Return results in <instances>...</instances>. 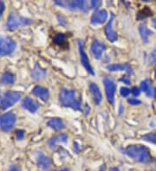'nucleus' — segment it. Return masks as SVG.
I'll use <instances>...</instances> for the list:
<instances>
[{
	"label": "nucleus",
	"instance_id": "nucleus-1",
	"mask_svg": "<svg viewBox=\"0 0 156 171\" xmlns=\"http://www.w3.org/2000/svg\"><path fill=\"white\" fill-rule=\"evenodd\" d=\"M124 153L131 158L135 159L138 163H147L151 161V156L148 149L143 145H128L124 150Z\"/></svg>",
	"mask_w": 156,
	"mask_h": 171
},
{
	"label": "nucleus",
	"instance_id": "nucleus-2",
	"mask_svg": "<svg viewBox=\"0 0 156 171\" xmlns=\"http://www.w3.org/2000/svg\"><path fill=\"white\" fill-rule=\"evenodd\" d=\"M59 99L62 105L66 107H70L74 110H81V103L76 98V92L66 88L61 89Z\"/></svg>",
	"mask_w": 156,
	"mask_h": 171
},
{
	"label": "nucleus",
	"instance_id": "nucleus-3",
	"mask_svg": "<svg viewBox=\"0 0 156 171\" xmlns=\"http://www.w3.org/2000/svg\"><path fill=\"white\" fill-rule=\"evenodd\" d=\"M31 24V20L24 17L22 16L17 15L15 13H11L6 23V27L9 30H14L19 26L26 25Z\"/></svg>",
	"mask_w": 156,
	"mask_h": 171
},
{
	"label": "nucleus",
	"instance_id": "nucleus-4",
	"mask_svg": "<svg viewBox=\"0 0 156 171\" xmlns=\"http://www.w3.org/2000/svg\"><path fill=\"white\" fill-rule=\"evenodd\" d=\"M20 98H21L20 93L13 92V91L7 92L0 101V107L2 109H6V108L10 107V106H13L15 103L18 101Z\"/></svg>",
	"mask_w": 156,
	"mask_h": 171
},
{
	"label": "nucleus",
	"instance_id": "nucleus-5",
	"mask_svg": "<svg viewBox=\"0 0 156 171\" xmlns=\"http://www.w3.org/2000/svg\"><path fill=\"white\" fill-rule=\"evenodd\" d=\"M16 49V43L12 39L0 36V56L11 54Z\"/></svg>",
	"mask_w": 156,
	"mask_h": 171
},
{
	"label": "nucleus",
	"instance_id": "nucleus-6",
	"mask_svg": "<svg viewBox=\"0 0 156 171\" xmlns=\"http://www.w3.org/2000/svg\"><path fill=\"white\" fill-rule=\"evenodd\" d=\"M16 115L12 112H7L0 117V127L4 131H11L16 123Z\"/></svg>",
	"mask_w": 156,
	"mask_h": 171
},
{
	"label": "nucleus",
	"instance_id": "nucleus-7",
	"mask_svg": "<svg viewBox=\"0 0 156 171\" xmlns=\"http://www.w3.org/2000/svg\"><path fill=\"white\" fill-rule=\"evenodd\" d=\"M55 3L60 6L68 8L71 11H77V10L86 11V7H87L86 1H81V0H78V1H59V0H57V1H55Z\"/></svg>",
	"mask_w": 156,
	"mask_h": 171
},
{
	"label": "nucleus",
	"instance_id": "nucleus-8",
	"mask_svg": "<svg viewBox=\"0 0 156 171\" xmlns=\"http://www.w3.org/2000/svg\"><path fill=\"white\" fill-rule=\"evenodd\" d=\"M103 84L108 101L111 103V104H114V102H115V91H116L115 83L110 78L106 77V78L103 79Z\"/></svg>",
	"mask_w": 156,
	"mask_h": 171
},
{
	"label": "nucleus",
	"instance_id": "nucleus-9",
	"mask_svg": "<svg viewBox=\"0 0 156 171\" xmlns=\"http://www.w3.org/2000/svg\"><path fill=\"white\" fill-rule=\"evenodd\" d=\"M78 46H79V52H80V59H81V62L83 64V66L85 68V69L87 70L91 74H95L93 68L91 67L89 58L87 56L86 53L84 51V47H83V43L82 41H78Z\"/></svg>",
	"mask_w": 156,
	"mask_h": 171
},
{
	"label": "nucleus",
	"instance_id": "nucleus-10",
	"mask_svg": "<svg viewBox=\"0 0 156 171\" xmlns=\"http://www.w3.org/2000/svg\"><path fill=\"white\" fill-rule=\"evenodd\" d=\"M36 161L39 167L44 170H49L51 166V161L42 152L36 154Z\"/></svg>",
	"mask_w": 156,
	"mask_h": 171
},
{
	"label": "nucleus",
	"instance_id": "nucleus-11",
	"mask_svg": "<svg viewBox=\"0 0 156 171\" xmlns=\"http://www.w3.org/2000/svg\"><path fill=\"white\" fill-rule=\"evenodd\" d=\"M105 49H106V47L103 43H102L98 40H95L91 45V53H92L93 56L96 60H99L102 56V54H103Z\"/></svg>",
	"mask_w": 156,
	"mask_h": 171
},
{
	"label": "nucleus",
	"instance_id": "nucleus-12",
	"mask_svg": "<svg viewBox=\"0 0 156 171\" xmlns=\"http://www.w3.org/2000/svg\"><path fill=\"white\" fill-rule=\"evenodd\" d=\"M115 19V16L112 15L111 16L110 20L109 21V23L107 24V25L105 26V35L108 38L109 41H110L111 43H115L117 40V34L116 32L113 29V21Z\"/></svg>",
	"mask_w": 156,
	"mask_h": 171
},
{
	"label": "nucleus",
	"instance_id": "nucleus-13",
	"mask_svg": "<svg viewBox=\"0 0 156 171\" xmlns=\"http://www.w3.org/2000/svg\"><path fill=\"white\" fill-rule=\"evenodd\" d=\"M108 12L105 10L96 11V12L92 15L90 19V22L92 24H101L106 22L108 19Z\"/></svg>",
	"mask_w": 156,
	"mask_h": 171
},
{
	"label": "nucleus",
	"instance_id": "nucleus-14",
	"mask_svg": "<svg viewBox=\"0 0 156 171\" xmlns=\"http://www.w3.org/2000/svg\"><path fill=\"white\" fill-rule=\"evenodd\" d=\"M89 90H90L91 95H92V98H93V100L95 102V104L99 106L102 100V96L101 91L98 87V86L96 83L91 82L89 84Z\"/></svg>",
	"mask_w": 156,
	"mask_h": 171
},
{
	"label": "nucleus",
	"instance_id": "nucleus-15",
	"mask_svg": "<svg viewBox=\"0 0 156 171\" xmlns=\"http://www.w3.org/2000/svg\"><path fill=\"white\" fill-rule=\"evenodd\" d=\"M107 69L109 71H126L128 74H133L132 68L130 67L128 63H119V64H112L107 66Z\"/></svg>",
	"mask_w": 156,
	"mask_h": 171
},
{
	"label": "nucleus",
	"instance_id": "nucleus-16",
	"mask_svg": "<svg viewBox=\"0 0 156 171\" xmlns=\"http://www.w3.org/2000/svg\"><path fill=\"white\" fill-rule=\"evenodd\" d=\"M22 106H23V107L24 108V109L28 110L31 112H36L39 107L38 104L35 100H33L32 99L29 98V97H26L25 99L23 100Z\"/></svg>",
	"mask_w": 156,
	"mask_h": 171
},
{
	"label": "nucleus",
	"instance_id": "nucleus-17",
	"mask_svg": "<svg viewBox=\"0 0 156 171\" xmlns=\"http://www.w3.org/2000/svg\"><path fill=\"white\" fill-rule=\"evenodd\" d=\"M32 93L33 94H35L37 97H38V98H40L41 100H43L44 101H46L49 99V97H50L49 90L44 88V87H39V86L35 87L33 88Z\"/></svg>",
	"mask_w": 156,
	"mask_h": 171
},
{
	"label": "nucleus",
	"instance_id": "nucleus-18",
	"mask_svg": "<svg viewBox=\"0 0 156 171\" xmlns=\"http://www.w3.org/2000/svg\"><path fill=\"white\" fill-rule=\"evenodd\" d=\"M67 139H68V136L64 133H62V134L57 135V136H55L52 138H50L48 142V144H49L50 147L54 148L60 143H66Z\"/></svg>",
	"mask_w": 156,
	"mask_h": 171
},
{
	"label": "nucleus",
	"instance_id": "nucleus-19",
	"mask_svg": "<svg viewBox=\"0 0 156 171\" xmlns=\"http://www.w3.org/2000/svg\"><path fill=\"white\" fill-rule=\"evenodd\" d=\"M139 32H140V35L142 38L143 42L145 43H148V41H149L150 36L152 35V31L148 28V26L146 24H141L139 26Z\"/></svg>",
	"mask_w": 156,
	"mask_h": 171
},
{
	"label": "nucleus",
	"instance_id": "nucleus-20",
	"mask_svg": "<svg viewBox=\"0 0 156 171\" xmlns=\"http://www.w3.org/2000/svg\"><path fill=\"white\" fill-rule=\"evenodd\" d=\"M48 126L50 127L52 129L56 130V131H59V130H63L65 127L63 122L62 121V119H57V118H55V119H51L48 121L47 123Z\"/></svg>",
	"mask_w": 156,
	"mask_h": 171
},
{
	"label": "nucleus",
	"instance_id": "nucleus-21",
	"mask_svg": "<svg viewBox=\"0 0 156 171\" xmlns=\"http://www.w3.org/2000/svg\"><path fill=\"white\" fill-rule=\"evenodd\" d=\"M15 81V77L11 73L5 72L1 77V82L3 84H12Z\"/></svg>",
	"mask_w": 156,
	"mask_h": 171
},
{
	"label": "nucleus",
	"instance_id": "nucleus-22",
	"mask_svg": "<svg viewBox=\"0 0 156 171\" xmlns=\"http://www.w3.org/2000/svg\"><path fill=\"white\" fill-rule=\"evenodd\" d=\"M141 89L142 90L143 92H145L148 96L152 95V88L150 87L148 80H145V81H143L141 83Z\"/></svg>",
	"mask_w": 156,
	"mask_h": 171
},
{
	"label": "nucleus",
	"instance_id": "nucleus-23",
	"mask_svg": "<svg viewBox=\"0 0 156 171\" xmlns=\"http://www.w3.org/2000/svg\"><path fill=\"white\" fill-rule=\"evenodd\" d=\"M142 139L147 141V142H149V143L156 144V131L144 135L142 137Z\"/></svg>",
	"mask_w": 156,
	"mask_h": 171
},
{
	"label": "nucleus",
	"instance_id": "nucleus-24",
	"mask_svg": "<svg viewBox=\"0 0 156 171\" xmlns=\"http://www.w3.org/2000/svg\"><path fill=\"white\" fill-rule=\"evenodd\" d=\"M45 70H42L39 68L38 65H37V66H36V68L34 69V73H33L34 78L39 79L40 77H44V76L45 75Z\"/></svg>",
	"mask_w": 156,
	"mask_h": 171
},
{
	"label": "nucleus",
	"instance_id": "nucleus-25",
	"mask_svg": "<svg viewBox=\"0 0 156 171\" xmlns=\"http://www.w3.org/2000/svg\"><path fill=\"white\" fill-rule=\"evenodd\" d=\"M54 41H55V43H56L57 44L63 45L65 43L64 35H63V34H61V33L57 34L55 38H54Z\"/></svg>",
	"mask_w": 156,
	"mask_h": 171
},
{
	"label": "nucleus",
	"instance_id": "nucleus-26",
	"mask_svg": "<svg viewBox=\"0 0 156 171\" xmlns=\"http://www.w3.org/2000/svg\"><path fill=\"white\" fill-rule=\"evenodd\" d=\"M149 62L152 66L156 65V49L151 52L149 55Z\"/></svg>",
	"mask_w": 156,
	"mask_h": 171
},
{
	"label": "nucleus",
	"instance_id": "nucleus-27",
	"mask_svg": "<svg viewBox=\"0 0 156 171\" xmlns=\"http://www.w3.org/2000/svg\"><path fill=\"white\" fill-rule=\"evenodd\" d=\"M130 93H131V90L127 88V87H121V89H120V93L122 97H127Z\"/></svg>",
	"mask_w": 156,
	"mask_h": 171
},
{
	"label": "nucleus",
	"instance_id": "nucleus-28",
	"mask_svg": "<svg viewBox=\"0 0 156 171\" xmlns=\"http://www.w3.org/2000/svg\"><path fill=\"white\" fill-rule=\"evenodd\" d=\"M128 102L129 103L130 105H133V106H137V105H140L141 101L137 100V99H135V98H130L128 100Z\"/></svg>",
	"mask_w": 156,
	"mask_h": 171
},
{
	"label": "nucleus",
	"instance_id": "nucleus-29",
	"mask_svg": "<svg viewBox=\"0 0 156 171\" xmlns=\"http://www.w3.org/2000/svg\"><path fill=\"white\" fill-rule=\"evenodd\" d=\"M101 5H102V2H101V1H95V0L91 1V7L94 8V9H97V8H99V7L101 6Z\"/></svg>",
	"mask_w": 156,
	"mask_h": 171
},
{
	"label": "nucleus",
	"instance_id": "nucleus-30",
	"mask_svg": "<svg viewBox=\"0 0 156 171\" xmlns=\"http://www.w3.org/2000/svg\"><path fill=\"white\" fill-rule=\"evenodd\" d=\"M131 93L135 96H138L141 93V91H140V88H138L137 87H134L133 88L131 89Z\"/></svg>",
	"mask_w": 156,
	"mask_h": 171
},
{
	"label": "nucleus",
	"instance_id": "nucleus-31",
	"mask_svg": "<svg viewBox=\"0 0 156 171\" xmlns=\"http://www.w3.org/2000/svg\"><path fill=\"white\" fill-rule=\"evenodd\" d=\"M121 81H122V82H123L124 84H126V85H130V84H131L130 80L128 77H126V76H122V77L121 78Z\"/></svg>",
	"mask_w": 156,
	"mask_h": 171
},
{
	"label": "nucleus",
	"instance_id": "nucleus-32",
	"mask_svg": "<svg viewBox=\"0 0 156 171\" xmlns=\"http://www.w3.org/2000/svg\"><path fill=\"white\" fill-rule=\"evenodd\" d=\"M24 136V131H17V138H18V139H23Z\"/></svg>",
	"mask_w": 156,
	"mask_h": 171
},
{
	"label": "nucleus",
	"instance_id": "nucleus-33",
	"mask_svg": "<svg viewBox=\"0 0 156 171\" xmlns=\"http://www.w3.org/2000/svg\"><path fill=\"white\" fill-rule=\"evenodd\" d=\"M4 10H5V5H4L3 2H0V17H1V16L3 14Z\"/></svg>",
	"mask_w": 156,
	"mask_h": 171
},
{
	"label": "nucleus",
	"instance_id": "nucleus-34",
	"mask_svg": "<svg viewBox=\"0 0 156 171\" xmlns=\"http://www.w3.org/2000/svg\"><path fill=\"white\" fill-rule=\"evenodd\" d=\"M9 171H20V169L17 166H12V167H11V169H9Z\"/></svg>",
	"mask_w": 156,
	"mask_h": 171
},
{
	"label": "nucleus",
	"instance_id": "nucleus-35",
	"mask_svg": "<svg viewBox=\"0 0 156 171\" xmlns=\"http://www.w3.org/2000/svg\"><path fill=\"white\" fill-rule=\"evenodd\" d=\"M152 24H153V27L156 30V17H154V18L152 20Z\"/></svg>",
	"mask_w": 156,
	"mask_h": 171
},
{
	"label": "nucleus",
	"instance_id": "nucleus-36",
	"mask_svg": "<svg viewBox=\"0 0 156 171\" xmlns=\"http://www.w3.org/2000/svg\"><path fill=\"white\" fill-rule=\"evenodd\" d=\"M109 171H120V170H119V169L116 168V167H113V168H111L110 169H109Z\"/></svg>",
	"mask_w": 156,
	"mask_h": 171
},
{
	"label": "nucleus",
	"instance_id": "nucleus-37",
	"mask_svg": "<svg viewBox=\"0 0 156 171\" xmlns=\"http://www.w3.org/2000/svg\"><path fill=\"white\" fill-rule=\"evenodd\" d=\"M54 171H70V169H58V170H54Z\"/></svg>",
	"mask_w": 156,
	"mask_h": 171
},
{
	"label": "nucleus",
	"instance_id": "nucleus-38",
	"mask_svg": "<svg viewBox=\"0 0 156 171\" xmlns=\"http://www.w3.org/2000/svg\"><path fill=\"white\" fill-rule=\"evenodd\" d=\"M154 95H155V97H156V87H155V89H154Z\"/></svg>",
	"mask_w": 156,
	"mask_h": 171
},
{
	"label": "nucleus",
	"instance_id": "nucleus-39",
	"mask_svg": "<svg viewBox=\"0 0 156 171\" xmlns=\"http://www.w3.org/2000/svg\"><path fill=\"white\" fill-rule=\"evenodd\" d=\"M155 81H156V72H155Z\"/></svg>",
	"mask_w": 156,
	"mask_h": 171
}]
</instances>
